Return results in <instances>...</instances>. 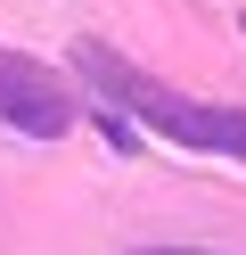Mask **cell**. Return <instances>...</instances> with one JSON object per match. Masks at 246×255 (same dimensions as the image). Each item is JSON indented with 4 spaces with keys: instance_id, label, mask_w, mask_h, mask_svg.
<instances>
[{
    "instance_id": "obj_1",
    "label": "cell",
    "mask_w": 246,
    "mask_h": 255,
    "mask_svg": "<svg viewBox=\"0 0 246 255\" xmlns=\"http://www.w3.org/2000/svg\"><path fill=\"white\" fill-rule=\"evenodd\" d=\"M74 83L90 91V107H115V116L148 124V132L172 140V148H197V156H230V165H246V107L189 99V91L156 83L148 66H131V58L107 50V41H74Z\"/></svg>"
},
{
    "instance_id": "obj_3",
    "label": "cell",
    "mask_w": 246,
    "mask_h": 255,
    "mask_svg": "<svg viewBox=\"0 0 246 255\" xmlns=\"http://www.w3.org/2000/svg\"><path fill=\"white\" fill-rule=\"evenodd\" d=\"M131 255H205V247H131Z\"/></svg>"
},
{
    "instance_id": "obj_2",
    "label": "cell",
    "mask_w": 246,
    "mask_h": 255,
    "mask_svg": "<svg viewBox=\"0 0 246 255\" xmlns=\"http://www.w3.org/2000/svg\"><path fill=\"white\" fill-rule=\"evenodd\" d=\"M0 124L25 140H66L82 124V91L66 83L49 58H25V50H0Z\"/></svg>"
}]
</instances>
